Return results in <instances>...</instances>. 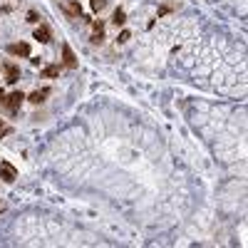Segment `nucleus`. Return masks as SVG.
Masks as SVG:
<instances>
[{
    "mask_svg": "<svg viewBox=\"0 0 248 248\" xmlns=\"http://www.w3.org/2000/svg\"><path fill=\"white\" fill-rule=\"evenodd\" d=\"M5 134H10V127H8V124H5L3 119H0V139H3Z\"/></svg>",
    "mask_w": 248,
    "mask_h": 248,
    "instance_id": "2eb2a0df",
    "label": "nucleus"
},
{
    "mask_svg": "<svg viewBox=\"0 0 248 248\" xmlns=\"http://www.w3.org/2000/svg\"><path fill=\"white\" fill-rule=\"evenodd\" d=\"M32 37L37 40V43H43V45H47V43H52V30H50L47 25H40V28H35Z\"/></svg>",
    "mask_w": 248,
    "mask_h": 248,
    "instance_id": "6e6552de",
    "label": "nucleus"
},
{
    "mask_svg": "<svg viewBox=\"0 0 248 248\" xmlns=\"http://www.w3.org/2000/svg\"><path fill=\"white\" fill-rule=\"evenodd\" d=\"M112 23H114L117 28H122L124 23H127V13H124L122 8H117V10H114V15H112Z\"/></svg>",
    "mask_w": 248,
    "mask_h": 248,
    "instance_id": "9b49d317",
    "label": "nucleus"
},
{
    "mask_svg": "<svg viewBox=\"0 0 248 248\" xmlns=\"http://www.w3.org/2000/svg\"><path fill=\"white\" fill-rule=\"evenodd\" d=\"M3 102H5V92H3V90H0V105H3Z\"/></svg>",
    "mask_w": 248,
    "mask_h": 248,
    "instance_id": "dca6fc26",
    "label": "nucleus"
},
{
    "mask_svg": "<svg viewBox=\"0 0 248 248\" xmlns=\"http://www.w3.org/2000/svg\"><path fill=\"white\" fill-rule=\"evenodd\" d=\"M28 97L23 94V92H20V90H15L13 94H5V102H3V107L8 109V114L10 117H15L17 112H20V107H23V102H25Z\"/></svg>",
    "mask_w": 248,
    "mask_h": 248,
    "instance_id": "f257e3e1",
    "label": "nucleus"
},
{
    "mask_svg": "<svg viewBox=\"0 0 248 248\" xmlns=\"http://www.w3.org/2000/svg\"><path fill=\"white\" fill-rule=\"evenodd\" d=\"M0 179H3L5 184H13L17 179V169L13 167L10 161H0Z\"/></svg>",
    "mask_w": 248,
    "mask_h": 248,
    "instance_id": "20e7f679",
    "label": "nucleus"
},
{
    "mask_svg": "<svg viewBox=\"0 0 248 248\" xmlns=\"http://www.w3.org/2000/svg\"><path fill=\"white\" fill-rule=\"evenodd\" d=\"M3 72H5L8 85H15V82L20 79V67L15 65V62H3Z\"/></svg>",
    "mask_w": 248,
    "mask_h": 248,
    "instance_id": "423d86ee",
    "label": "nucleus"
},
{
    "mask_svg": "<svg viewBox=\"0 0 248 248\" xmlns=\"http://www.w3.org/2000/svg\"><path fill=\"white\" fill-rule=\"evenodd\" d=\"M90 25H92L90 43L92 45H102V40H105V23H102V20H90Z\"/></svg>",
    "mask_w": 248,
    "mask_h": 248,
    "instance_id": "7ed1b4c3",
    "label": "nucleus"
},
{
    "mask_svg": "<svg viewBox=\"0 0 248 248\" xmlns=\"http://www.w3.org/2000/svg\"><path fill=\"white\" fill-rule=\"evenodd\" d=\"M90 5H92V13H102V10L109 5V0H92Z\"/></svg>",
    "mask_w": 248,
    "mask_h": 248,
    "instance_id": "f8f14e48",
    "label": "nucleus"
},
{
    "mask_svg": "<svg viewBox=\"0 0 248 248\" xmlns=\"http://www.w3.org/2000/svg\"><path fill=\"white\" fill-rule=\"evenodd\" d=\"M60 72H62V65H47V67H43V77H47V79H55V77H60Z\"/></svg>",
    "mask_w": 248,
    "mask_h": 248,
    "instance_id": "9d476101",
    "label": "nucleus"
},
{
    "mask_svg": "<svg viewBox=\"0 0 248 248\" xmlns=\"http://www.w3.org/2000/svg\"><path fill=\"white\" fill-rule=\"evenodd\" d=\"M5 50L13 57H30V43H10Z\"/></svg>",
    "mask_w": 248,
    "mask_h": 248,
    "instance_id": "39448f33",
    "label": "nucleus"
},
{
    "mask_svg": "<svg viewBox=\"0 0 248 248\" xmlns=\"http://www.w3.org/2000/svg\"><path fill=\"white\" fill-rule=\"evenodd\" d=\"M47 97H50V87H43V90H35L32 94H28V102H32V105H43Z\"/></svg>",
    "mask_w": 248,
    "mask_h": 248,
    "instance_id": "1a4fd4ad",
    "label": "nucleus"
},
{
    "mask_svg": "<svg viewBox=\"0 0 248 248\" xmlns=\"http://www.w3.org/2000/svg\"><path fill=\"white\" fill-rule=\"evenodd\" d=\"M28 23H40V15H37V10H28Z\"/></svg>",
    "mask_w": 248,
    "mask_h": 248,
    "instance_id": "4468645a",
    "label": "nucleus"
},
{
    "mask_svg": "<svg viewBox=\"0 0 248 248\" xmlns=\"http://www.w3.org/2000/svg\"><path fill=\"white\" fill-rule=\"evenodd\" d=\"M3 211H5V203H3V201H0V214H3Z\"/></svg>",
    "mask_w": 248,
    "mask_h": 248,
    "instance_id": "f3484780",
    "label": "nucleus"
},
{
    "mask_svg": "<svg viewBox=\"0 0 248 248\" xmlns=\"http://www.w3.org/2000/svg\"><path fill=\"white\" fill-rule=\"evenodd\" d=\"M60 10L65 13V17H70V20L82 17V5H79V0H60Z\"/></svg>",
    "mask_w": 248,
    "mask_h": 248,
    "instance_id": "f03ea898",
    "label": "nucleus"
},
{
    "mask_svg": "<svg viewBox=\"0 0 248 248\" xmlns=\"http://www.w3.org/2000/svg\"><path fill=\"white\" fill-rule=\"evenodd\" d=\"M62 65L70 67V70L77 67V55L72 52V47H70L67 43H62Z\"/></svg>",
    "mask_w": 248,
    "mask_h": 248,
    "instance_id": "0eeeda50",
    "label": "nucleus"
},
{
    "mask_svg": "<svg viewBox=\"0 0 248 248\" xmlns=\"http://www.w3.org/2000/svg\"><path fill=\"white\" fill-rule=\"evenodd\" d=\"M129 37H132V32H129V30H122V32L117 35V45H124Z\"/></svg>",
    "mask_w": 248,
    "mask_h": 248,
    "instance_id": "ddd939ff",
    "label": "nucleus"
}]
</instances>
